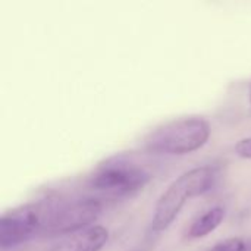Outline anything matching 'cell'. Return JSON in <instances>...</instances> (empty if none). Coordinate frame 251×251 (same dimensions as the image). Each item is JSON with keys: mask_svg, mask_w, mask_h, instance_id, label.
Returning <instances> with one entry per match:
<instances>
[{"mask_svg": "<svg viewBox=\"0 0 251 251\" xmlns=\"http://www.w3.org/2000/svg\"><path fill=\"white\" fill-rule=\"evenodd\" d=\"M40 237L71 235L87 229L101 213V203L94 197L49 196L34 201Z\"/></svg>", "mask_w": 251, "mask_h": 251, "instance_id": "1", "label": "cell"}, {"mask_svg": "<svg viewBox=\"0 0 251 251\" xmlns=\"http://www.w3.org/2000/svg\"><path fill=\"white\" fill-rule=\"evenodd\" d=\"M210 134V124L204 118H179L150 131L143 138V150L151 154L184 156L204 147Z\"/></svg>", "mask_w": 251, "mask_h": 251, "instance_id": "2", "label": "cell"}, {"mask_svg": "<svg viewBox=\"0 0 251 251\" xmlns=\"http://www.w3.org/2000/svg\"><path fill=\"white\" fill-rule=\"evenodd\" d=\"M216 181V171L212 166H199L179 175L159 197L151 219L154 232L166 231L178 218L190 199L207 193Z\"/></svg>", "mask_w": 251, "mask_h": 251, "instance_id": "3", "label": "cell"}, {"mask_svg": "<svg viewBox=\"0 0 251 251\" xmlns=\"http://www.w3.org/2000/svg\"><path fill=\"white\" fill-rule=\"evenodd\" d=\"M151 178V172L134 156L118 154L97 166L88 179V187L100 196L116 199L143 190Z\"/></svg>", "mask_w": 251, "mask_h": 251, "instance_id": "4", "label": "cell"}, {"mask_svg": "<svg viewBox=\"0 0 251 251\" xmlns=\"http://www.w3.org/2000/svg\"><path fill=\"white\" fill-rule=\"evenodd\" d=\"M40 237L34 203L3 213L0 219V251H21Z\"/></svg>", "mask_w": 251, "mask_h": 251, "instance_id": "5", "label": "cell"}, {"mask_svg": "<svg viewBox=\"0 0 251 251\" xmlns=\"http://www.w3.org/2000/svg\"><path fill=\"white\" fill-rule=\"evenodd\" d=\"M107 240L109 231L101 225H94L65 237L49 251H101Z\"/></svg>", "mask_w": 251, "mask_h": 251, "instance_id": "6", "label": "cell"}, {"mask_svg": "<svg viewBox=\"0 0 251 251\" xmlns=\"http://www.w3.org/2000/svg\"><path fill=\"white\" fill-rule=\"evenodd\" d=\"M225 218V210L219 206L209 209L207 212H204L203 215H200L190 226L187 237L191 240H199L203 238L209 234H212L216 228H219V225L222 224Z\"/></svg>", "mask_w": 251, "mask_h": 251, "instance_id": "7", "label": "cell"}, {"mask_svg": "<svg viewBox=\"0 0 251 251\" xmlns=\"http://www.w3.org/2000/svg\"><path fill=\"white\" fill-rule=\"evenodd\" d=\"M206 251H247V243L238 237L226 238L224 241L216 243L213 247L207 249Z\"/></svg>", "mask_w": 251, "mask_h": 251, "instance_id": "8", "label": "cell"}, {"mask_svg": "<svg viewBox=\"0 0 251 251\" xmlns=\"http://www.w3.org/2000/svg\"><path fill=\"white\" fill-rule=\"evenodd\" d=\"M234 151L238 157L241 159H251V137L247 138H243L240 140L235 147H234Z\"/></svg>", "mask_w": 251, "mask_h": 251, "instance_id": "9", "label": "cell"}, {"mask_svg": "<svg viewBox=\"0 0 251 251\" xmlns=\"http://www.w3.org/2000/svg\"><path fill=\"white\" fill-rule=\"evenodd\" d=\"M247 251H251V243H250V244L247 243Z\"/></svg>", "mask_w": 251, "mask_h": 251, "instance_id": "10", "label": "cell"}, {"mask_svg": "<svg viewBox=\"0 0 251 251\" xmlns=\"http://www.w3.org/2000/svg\"><path fill=\"white\" fill-rule=\"evenodd\" d=\"M249 99H250V103H251V85H250V90H249Z\"/></svg>", "mask_w": 251, "mask_h": 251, "instance_id": "11", "label": "cell"}]
</instances>
